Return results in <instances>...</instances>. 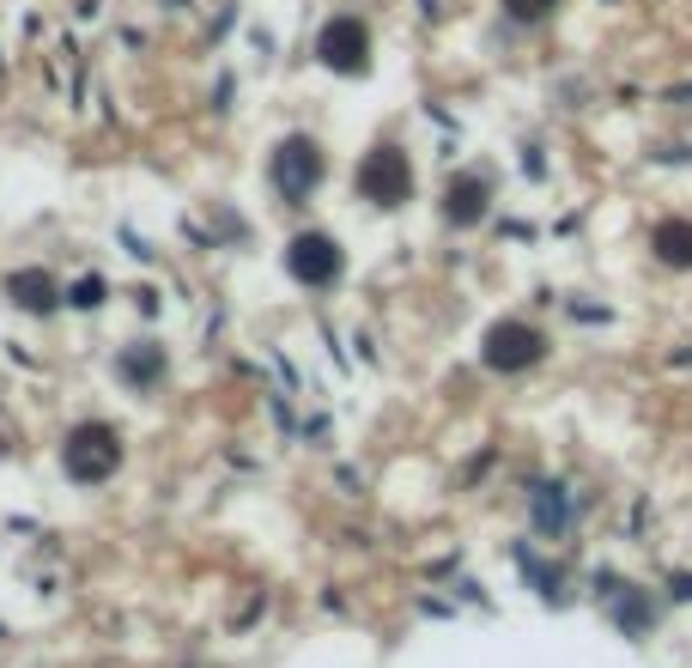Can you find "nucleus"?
<instances>
[{"mask_svg": "<svg viewBox=\"0 0 692 668\" xmlns=\"http://www.w3.org/2000/svg\"><path fill=\"white\" fill-rule=\"evenodd\" d=\"M61 468L73 486H104L122 468V432L110 420H79L61 444Z\"/></svg>", "mask_w": 692, "mask_h": 668, "instance_id": "f257e3e1", "label": "nucleus"}, {"mask_svg": "<svg viewBox=\"0 0 692 668\" xmlns=\"http://www.w3.org/2000/svg\"><path fill=\"white\" fill-rule=\"evenodd\" d=\"M268 177H274V189L286 201H310L316 183L328 177V158L310 134H286V140L274 146V158H268Z\"/></svg>", "mask_w": 692, "mask_h": 668, "instance_id": "f03ea898", "label": "nucleus"}, {"mask_svg": "<svg viewBox=\"0 0 692 668\" xmlns=\"http://www.w3.org/2000/svg\"><path fill=\"white\" fill-rule=\"evenodd\" d=\"M541 353H547V335H541L535 322H523V316L492 322V328H486V341H480V365L486 371H504V377L541 365Z\"/></svg>", "mask_w": 692, "mask_h": 668, "instance_id": "7ed1b4c3", "label": "nucleus"}, {"mask_svg": "<svg viewBox=\"0 0 692 668\" xmlns=\"http://www.w3.org/2000/svg\"><path fill=\"white\" fill-rule=\"evenodd\" d=\"M316 61L328 67V73H371V25L359 13H334L322 31H316Z\"/></svg>", "mask_w": 692, "mask_h": 668, "instance_id": "20e7f679", "label": "nucleus"}, {"mask_svg": "<svg viewBox=\"0 0 692 668\" xmlns=\"http://www.w3.org/2000/svg\"><path fill=\"white\" fill-rule=\"evenodd\" d=\"M353 183L371 207H401V201L413 195V165H407L401 146H371V152L359 158Z\"/></svg>", "mask_w": 692, "mask_h": 668, "instance_id": "39448f33", "label": "nucleus"}, {"mask_svg": "<svg viewBox=\"0 0 692 668\" xmlns=\"http://www.w3.org/2000/svg\"><path fill=\"white\" fill-rule=\"evenodd\" d=\"M286 274L298 280V286H310V292H328L340 274H347V256H340V244L328 231H298L286 244Z\"/></svg>", "mask_w": 692, "mask_h": 668, "instance_id": "423d86ee", "label": "nucleus"}, {"mask_svg": "<svg viewBox=\"0 0 692 668\" xmlns=\"http://www.w3.org/2000/svg\"><path fill=\"white\" fill-rule=\"evenodd\" d=\"M486 201H492L486 177L462 171V177H450V183H444V219L456 225V231H468V225H480V219H486Z\"/></svg>", "mask_w": 692, "mask_h": 668, "instance_id": "0eeeda50", "label": "nucleus"}, {"mask_svg": "<svg viewBox=\"0 0 692 668\" xmlns=\"http://www.w3.org/2000/svg\"><path fill=\"white\" fill-rule=\"evenodd\" d=\"M7 298L31 316H49L55 304H61V286H55V274H43V268H19V274H7Z\"/></svg>", "mask_w": 692, "mask_h": 668, "instance_id": "6e6552de", "label": "nucleus"}, {"mask_svg": "<svg viewBox=\"0 0 692 668\" xmlns=\"http://www.w3.org/2000/svg\"><path fill=\"white\" fill-rule=\"evenodd\" d=\"M116 377L128 383V389H158L165 383V347L158 341H134L116 353Z\"/></svg>", "mask_w": 692, "mask_h": 668, "instance_id": "1a4fd4ad", "label": "nucleus"}, {"mask_svg": "<svg viewBox=\"0 0 692 668\" xmlns=\"http://www.w3.org/2000/svg\"><path fill=\"white\" fill-rule=\"evenodd\" d=\"M650 249L662 268H692V219H656Z\"/></svg>", "mask_w": 692, "mask_h": 668, "instance_id": "9d476101", "label": "nucleus"}, {"mask_svg": "<svg viewBox=\"0 0 692 668\" xmlns=\"http://www.w3.org/2000/svg\"><path fill=\"white\" fill-rule=\"evenodd\" d=\"M529 517H535L541 535L559 541L565 529H571V492H565L559 480H553V486H535V505H529Z\"/></svg>", "mask_w": 692, "mask_h": 668, "instance_id": "9b49d317", "label": "nucleus"}, {"mask_svg": "<svg viewBox=\"0 0 692 668\" xmlns=\"http://www.w3.org/2000/svg\"><path fill=\"white\" fill-rule=\"evenodd\" d=\"M61 298L73 304V310H98V304L110 298V280H104V274H86V280H73V286H67Z\"/></svg>", "mask_w": 692, "mask_h": 668, "instance_id": "f8f14e48", "label": "nucleus"}, {"mask_svg": "<svg viewBox=\"0 0 692 668\" xmlns=\"http://www.w3.org/2000/svg\"><path fill=\"white\" fill-rule=\"evenodd\" d=\"M504 7V19H517V25H541V19L559 13V0H498Z\"/></svg>", "mask_w": 692, "mask_h": 668, "instance_id": "ddd939ff", "label": "nucleus"}, {"mask_svg": "<svg viewBox=\"0 0 692 668\" xmlns=\"http://www.w3.org/2000/svg\"><path fill=\"white\" fill-rule=\"evenodd\" d=\"M674 596L680 602H692V577H674Z\"/></svg>", "mask_w": 692, "mask_h": 668, "instance_id": "4468645a", "label": "nucleus"}, {"mask_svg": "<svg viewBox=\"0 0 692 668\" xmlns=\"http://www.w3.org/2000/svg\"><path fill=\"white\" fill-rule=\"evenodd\" d=\"M674 98H680V104H692V86H680V92H674Z\"/></svg>", "mask_w": 692, "mask_h": 668, "instance_id": "2eb2a0df", "label": "nucleus"}, {"mask_svg": "<svg viewBox=\"0 0 692 668\" xmlns=\"http://www.w3.org/2000/svg\"><path fill=\"white\" fill-rule=\"evenodd\" d=\"M165 7H189V0H165Z\"/></svg>", "mask_w": 692, "mask_h": 668, "instance_id": "dca6fc26", "label": "nucleus"}]
</instances>
